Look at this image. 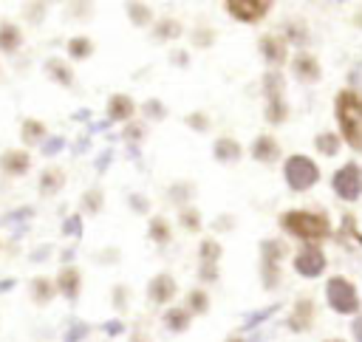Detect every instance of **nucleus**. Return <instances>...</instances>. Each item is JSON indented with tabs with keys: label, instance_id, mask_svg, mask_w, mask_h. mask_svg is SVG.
<instances>
[{
	"label": "nucleus",
	"instance_id": "1",
	"mask_svg": "<svg viewBox=\"0 0 362 342\" xmlns=\"http://www.w3.org/2000/svg\"><path fill=\"white\" fill-rule=\"evenodd\" d=\"M337 119H339L345 141L362 150V96L354 90H342L337 96Z\"/></svg>",
	"mask_w": 362,
	"mask_h": 342
},
{
	"label": "nucleus",
	"instance_id": "2",
	"mask_svg": "<svg viewBox=\"0 0 362 342\" xmlns=\"http://www.w3.org/2000/svg\"><path fill=\"white\" fill-rule=\"evenodd\" d=\"M280 226L286 232H291L294 237H303V240H320L328 235V220L317 212H303V209H294V212H286L280 218Z\"/></svg>",
	"mask_w": 362,
	"mask_h": 342
},
{
	"label": "nucleus",
	"instance_id": "3",
	"mask_svg": "<svg viewBox=\"0 0 362 342\" xmlns=\"http://www.w3.org/2000/svg\"><path fill=\"white\" fill-rule=\"evenodd\" d=\"M283 175H286V181H288L291 189H308V187L317 184L320 170H317V164H314L311 158H305V155H291V158L286 161V167H283Z\"/></svg>",
	"mask_w": 362,
	"mask_h": 342
},
{
	"label": "nucleus",
	"instance_id": "4",
	"mask_svg": "<svg viewBox=\"0 0 362 342\" xmlns=\"http://www.w3.org/2000/svg\"><path fill=\"white\" fill-rule=\"evenodd\" d=\"M325 297H328V305L337 314H354L359 308V297H356L354 285L345 277H331L328 285H325Z\"/></svg>",
	"mask_w": 362,
	"mask_h": 342
},
{
	"label": "nucleus",
	"instance_id": "5",
	"mask_svg": "<svg viewBox=\"0 0 362 342\" xmlns=\"http://www.w3.org/2000/svg\"><path fill=\"white\" fill-rule=\"evenodd\" d=\"M334 192L342 198V201H356L359 192H362V170L356 164H345L337 170L334 175Z\"/></svg>",
	"mask_w": 362,
	"mask_h": 342
},
{
	"label": "nucleus",
	"instance_id": "6",
	"mask_svg": "<svg viewBox=\"0 0 362 342\" xmlns=\"http://www.w3.org/2000/svg\"><path fill=\"white\" fill-rule=\"evenodd\" d=\"M294 269H297V274H303V277H317V274L325 269V254H322V249H317V246H303V249L297 252V257H294Z\"/></svg>",
	"mask_w": 362,
	"mask_h": 342
},
{
	"label": "nucleus",
	"instance_id": "7",
	"mask_svg": "<svg viewBox=\"0 0 362 342\" xmlns=\"http://www.w3.org/2000/svg\"><path fill=\"white\" fill-rule=\"evenodd\" d=\"M226 11L238 20H246V23H255L260 20L266 11H269V3L266 0H229L226 3Z\"/></svg>",
	"mask_w": 362,
	"mask_h": 342
},
{
	"label": "nucleus",
	"instance_id": "8",
	"mask_svg": "<svg viewBox=\"0 0 362 342\" xmlns=\"http://www.w3.org/2000/svg\"><path fill=\"white\" fill-rule=\"evenodd\" d=\"M260 249H263V277H266V288H274V285H277V260L283 257L286 246L277 243V240H266Z\"/></svg>",
	"mask_w": 362,
	"mask_h": 342
},
{
	"label": "nucleus",
	"instance_id": "9",
	"mask_svg": "<svg viewBox=\"0 0 362 342\" xmlns=\"http://www.w3.org/2000/svg\"><path fill=\"white\" fill-rule=\"evenodd\" d=\"M147 294H150V300H156V302H170V297L175 294V280H173L170 274H156L153 283L147 285Z\"/></svg>",
	"mask_w": 362,
	"mask_h": 342
},
{
	"label": "nucleus",
	"instance_id": "10",
	"mask_svg": "<svg viewBox=\"0 0 362 342\" xmlns=\"http://www.w3.org/2000/svg\"><path fill=\"white\" fill-rule=\"evenodd\" d=\"M260 51H263V57L269 62H283V57H286V40L277 37V34H266L260 40Z\"/></svg>",
	"mask_w": 362,
	"mask_h": 342
},
{
	"label": "nucleus",
	"instance_id": "11",
	"mask_svg": "<svg viewBox=\"0 0 362 342\" xmlns=\"http://www.w3.org/2000/svg\"><path fill=\"white\" fill-rule=\"evenodd\" d=\"M252 155L257 161H274L280 155V147H277V141L272 136H257L255 144H252Z\"/></svg>",
	"mask_w": 362,
	"mask_h": 342
},
{
	"label": "nucleus",
	"instance_id": "12",
	"mask_svg": "<svg viewBox=\"0 0 362 342\" xmlns=\"http://www.w3.org/2000/svg\"><path fill=\"white\" fill-rule=\"evenodd\" d=\"M294 73L308 79V82H317L320 79V65H317V59L311 54H297L294 57Z\"/></svg>",
	"mask_w": 362,
	"mask_h": 342
},
{
	"label": "nucleus",
	"instance_id": "13",
	"mask_svg": "<svg viewBox=\"0 0 362 342\" xmlns=\"http://www.w3.org/2000/svg\"><path fill=\"white\" fill-rule=\"evenodd\" d=\"M107 116L116 119V122H124L133 116V102L130 96H122V93H113L110 102H107Z\"/></svg>",
	"mask_w": 362,
	"mask_h": 342
},
{
	"label": "nucleus",
	"instance_id": "14",
	"mask_svg": "<svg viewBox=\"0 0 362 342\" xmlns=\"http://www.w3.org/2000/svg\"><path fill=\"white\" fill-rule=\"evenodd\" d=\"M57 288L68 297V300H76V294H79V271L76 269H62L59 271V277H57Z\"/></svg>",
	"mask_w": 362,
	"mask_h": 342
},
{
	"label": "nucleus",
	"instance_id": "15",
	"mask_svg": "<svg viewBox=\"0 0 362 342\" xmlns=\"http://www.w3.org/2000/svg\"><path fill=\"white\" fill-rule=\"evenodd\" d=\"M28 164H31V158H28V153H23V150H11V153H6V155L0 158V167H3L6 172H14V175L25 172Z\"/></svg>",
	"mask_w": 362,
	"mask_h": 342
},
{
	"label": "nucleus",
	"instance_id": "16",
	"mask_svg": "<svg viewBox=\"0 0 362 342\" xmlns=\"http://www.w3.org/2000/svg\"><path fill=\"white\" fill-rule=\"evenodd\" d=\"M20 40L23 37H20V28L17 25H11V23H3L0 25V51H8V54L17 51L20 48Z\"/></svg>",
	"mask_w": 362,
	"mask_h": 342
},
{
	"label": "nucleus",
	"instance_id": "17",
	"mask_svg": "<svg viewBox=\"0 0 362 342\" xmlns=\"http://www.w3.org/2000/svg\"><path fill=\"white\" fill-rule=\"evenodd\" d=\"M212 153H215L218 161H235L240 155V144L232 141V138H218L215 147H212Z\"/></svg>",
	"mask_w": 362,
	"mask_h": 342
},
{
	"label": "nucleus",
	"instance_id": "18",
	"mask_svg": "<svg viewBox=\"0 0 362 342\" xmlns=\"http://www.w3.org/2000/svg\"><path fill=\"white\" fill-rule=\"evenodd\" d=\"M308 322H311V302H308V300H297L288 325H291L294 331H303V328H308Z\"/></svg>",
	"mask_w": 362,
	"mask_h": 342
},
{
	"label": "nucleus",
	"instance_id": "19",
	"mask_svg": "<svg viewBox=\"0 0 362 342\" xmlns=\"http://www.w3.org/2000/svg\"><path fill=\"white\" fill-rule=\"evenodd\" d=\"M164 325L173 331H184L189 325V308H170L164 311Z\"/></svg>",
	"mask_w": 362,
	"mask_h": 342
},
{
	"label": "nucleus",
	"instance_id": "20",
	"mask_svg": "<svg viewBox=\"0 0 362 342\" xmlns=\"http://www.w3.org/2000/svg\"><path fill=\"white\" fill-rule=\"evenodd\" d=\"M45 71H48V76H54L59 85H71V79H74L71 68H68L62 59H48V62H45Z\"/></svg>",
	"mask_w": 362,
	"mask_h": 342
},
{
	"label": "nucleus",
	"instance_id": "21",
	"mask_svg": "<svg viewBox=\"0 0 362 342\" xmlns=\"http://www.w3.org/2000/svg\"><path fill=\"white\" fill-rule=\"evenodd\" d=\"M62 184H65V175H62L59 170H54V167H51V170H45V172H42L40 189H42V192H57Z\"/></svg>",
	"mask_w": 362,
	"mask_h": 342
},
{
	"label": "nucleus",
	"instance_id": "22",
	"mask_svg": "<svg viewBox=\"0 0 362 342\" xmlns=\"http://www.w3.org/2000/svg\"><path fill=\"white\" fill-rule=\"evenodd\" d=\"M90 51H93V42H90L88 37H74V40L68 42V54H71V57H76V59L90 57Z\"/></svg>",
	"mask_w": 362,
	"mask_h": 342
},
{
	"label": "nucleus",
	"instance_id": "23",
	"mask_svg": "<svg viewBox=\"0 0 362 342\" xmlns=\"http://www.w3.org/2000/svg\"><path fill=\"white\" fill-rule=\"evenodd\" d=\"M42 133H45L42 122H37V119H28V122H23V141H25V144H34V141H40V138H42Z\"/></svg>",
	"mask_w": 362,
	"mask_h": 342
},
{
	"label": "nucleus",
	"instance_id": "24",
	"mask_svg": "<svg viewBox=\"0 0 362 342\" xmlns=\"http://www.w3.org/2000/svg\"><path fill=\"white\" fill-rule=\"evenodd\" d=\"M314 147H317L320 153H325V155H334V153L339 150V138H337L334 133H320V136L314 138Z\"/></svg>",
	"mask_w": 362,
	"mask_h": 342
},
{
	"label": "nucleus",
	"instance_id": "25",
	"mask_svg": "<svg viewBox=\"0 0 362 342\" xmlns=\"http://www.w3.org/2000/svg\"><path fill=\"white\" fill-rule=\"evenodd\" d=\"M150 237L156 243H167L170 240V226L164 223V218H153L150 220Z\"/></svg>",
	"mask_w": 362,
	"mask_h": 342
},
{
	"label": "nucleus",
	"instance_id": "26",
	"mask_svg": "<svg viewBox=\"0 0 362 342\" xmlns=\"http://www.w3.org/2000/svg\"><path fill=\"white\" fill-rule=\"evenodd\" d=\"M187 302H189V308H192L195 314H204L206 305H209V297H206L201 288H192V291L187 294Z\"/></svg>",
	"mask_w": 362,
	"mask_h": 342
},
{
	"label": "nucleus",
	"instance_id": "27",
	"mask_svg": "<svg viewBox=\"0 0 362 342\" xmlns=\"http://www.w3.org/2000/svg\"><path fill=\"white\" fill-rule=\"evenodd\" d=\"M178 34H181V25H178L175 20H161V23L156 25V37H158V40H167V37L173 40V37H178Z\"/></svg>",
	"mask_w": 362,
	"mask_h": 342
},
{
	"label": "nucleus",
	"instance_id": "28",
	"mask_svg": "<svg viewBox=\"0 0 362 342\" xmlns=\"http://www.w3.org/2000/svg\"><path fill=\"white\" fill-rule=\"evenodd\" d=\"M221 257V246L215 240H204L201 243V263H215Z\"/></svg>",
	"mask_w": 362,
	"mask_h": 342
},
{
	"label": "nucleus",
	"instance_id": "29",
	"mask_svg": "<svg viewBox=\"0 0 362 342\" xmlns=\"http://www.w3.org/2000/svg\"><path fill=\"white\" fill-rule=\"evenodd\" d=\"M127 11H130V20H133L136 25H144V23L150 20V8H147V6H139V3H130V6H127Z\"/></svg>",
	"mask_w": 362,
	"mask_h": 342
},
{
	"label": "nucleus",
	"instance_id": "30",
	"mask_svg": "<svg viewBox=\"0 0 362 342\" xmlns=\"http://www.w3.org/2000/svg\"><path fill=\"white\" fill-rule=\"evenodd\" d=\"M31 291H34V297H37L40 302H45V300H48V297L54 294V285H51L48 280H42V277H40V280H34V285H31Z\"/></svg>",
	"mask_w": 362,
	"mask_h": 342
},
{
	"label": "nucleus",
	"instance_id": "31",
	"mask_svg": "<svg viewBox=\"0 0 362 342\" xmlns=\"http://www.w3.org/2000/svg\"><path fill=\"white\" fill-rule=\"evenodd\" d=\"M181 220H184V226H187V229H192V232H198V229H201V218H198V212H195V209H184V212H181Z\"/></svg>",
	"mask_w": 362,
	"mask_h": 342
},
{
	"label": "nucleus",
	"instance_id": "32",
	"mask_svg": "<svg viewBox=\"0 0 362 342\" xmlns=\"http://www.w3.org/2000/svg\"><path fill=\"white\" fill-rule=\"evenodd\" d=\"M85 206H88L90 212H96V209L102 206V192H96V189H90V192L85 195Z\"/></svg>",
	"mask_w": 362,
	"mask_h": 342
},
{
	"label": "nucleus",
	"instance_id": "33",
	"mask_svg": "<svg viewBox=\"0 0 362 342\" xmlns=\"http://www.w3.org/2000/svg\"><path fill=\"white\" fill-rule=\"evenodd\" d=\"M286 31H288V37H291L294 42H303V40H305V28H303L300 23H288V28H286Z\"/></svg>",
	"mask_w": 362,
	"mask_h": 342
},
{
	"label": "nucleus",
	"instance_id": "34",
	"mask_svg": "<svg viewBox=\"0 0 362 342\" xmlns=\"http://www.w3.org/2000/svg\"><path fill=\"white\" fill-rule=\"evenodd\" d=\"M187 124L195 127V130H204V127H206V116H204V113H189V116H187Z\"/></svg>",
	"mask_w": 362,
	"mask_h": 342
},
{
	"label": "nucleus",
	"instance_id": "35",
	"mask_svg": "<svg viewBox=\"0 0 362 342\" xmlns=\"http://www.w3.org/2000/svg\"><path fill=\"white\" fill-rule=\"evenodd\" d=\"M144 113H147V116H153V119H161V116H164V107L153 99V102H147V105H144Z\"/></svg>",
	"mask_w": 362,
	"mask_h": 342
},
{
	"label": "nucleus",
	"instance_id": "36",
	"mask_svg": "<svg viewBox=\"0 0 362 342\" xmlns=\"http://www.w3.org/2000/svg\"><path fill=\"white\" fill-rule=\"evenodd\" d=\"M85 331H88L85 325H74V331H68V336H65V339H68V342H74L76 336H85Z\"/></svg>",
	"mask_w": 362,
	"mask_h": 342
},
{
	"label": "nucleus",
	"instance_id": "37",
	"mask_svg": "<svg viewBox=\"0 0 362 342\" xmlns=\"http://www.w3.org/2000/svg\"><path fill=\"white\" fill-rule=\"evenodd\" d=\"M62 144H65L62 138H51V141H48V147H45V153L51 155V153H57V150H62Z\"/></svg>",
	"mask_w": 362,
	"mask_h": 342
},
{
	"label": "nucleus",
	"instance_id": "38",
	"mask_svg": "<svg viewBox=\"0 0 362 342\" xmlns=\"http://www.w3.org/2000/svg\"><path fill=\"white\" fill-rule=\"evenodd\" d=\"M351 328H354V336H356V342H362V314L354 319V325H351Z\"/></svg>",
	"mask_w": 362,
	"mask_h": 342
},
{
	"label": "nucleus",
	"instance_id": "39",
	"mask_svg": "<svg viewBox=\"0 0 362 342\" xmlns=\"http://www.w3.org/2000/svg\"><path fill=\"white\" fill-rule=\"evenodd\" d=\"M65 232H82V223H79V218H71V220L65 223Z\"/></svg>",
	"mask_w": 362,
	"mask_h": 342
},
{
	"label": "nucleus",
	"instance_id": "40",
	"mask_svg": "<svg viewBox=\"0 0 362 342\" xmlns=\"http://www.w3.org/2000/svg\"><path fill=\"white\" fill-rule=\"evenodd\" d=\"M105 331H107V334H119V331H122V322H119V319H110V322H105Z\"/></svg>",
	"mask_w": 362,
	"mask_h": 342
},
{
	"label": "nucleus",
	"instance_id": "41",
	"mask_svg": "<svg viewBox=\"0 0 362 342\" xmlns=\"http://www.w3.org/2000/svg\"><path fill=\"white\" fill-rule=\"evenodd\" d=\"M209 40H212V37H209V31H198V37H195V42H198V45H209Z\"/></svg>",
	"mask_w": 362,
	"mask_h": 342
},
{
	"label": "nucleus",
	"instance_id": "42",
	"mask_svg": "<svg viewBox=\"0 0 362 342\" xmlns=\"http://www.w3.org/2000/svg\"><path fill=\"white\" fill-rule=\"evenodd\" d=\"M124 136H127V138H139V136H141V127H127Z\"/></svg>",
	"mask_w": 362,
	"mask_h": 342
},
{
	"label": "nucleus",
	"instance_id": "43",
	"mask_svg": "<svg viewBox=\"0 0 362 342\" xmlns=\"http://www.w3.org/2000/svg\"><path fill=\"white\" fill-rule=\"evenodd\" d=\"M226 342H243V339H238V336H229V339H226Z\"/></svg>",
	"mask_w": 362,
	"mask_h": 342
},
{
	"label": "nucleus",
	"instance_id": "44",
	"mask_svg": "<svg viewBox=\"0 0 362 342\" xmlns=\"http://www.w3.org/2000/svg\"><path fill=\"white\" fill-rule=\"evenodd\" d=\"M325 342H342V339H325Z\"/></svg>",
	"mask_w": 362,
	"mask_h": 342
}]
</instances>
